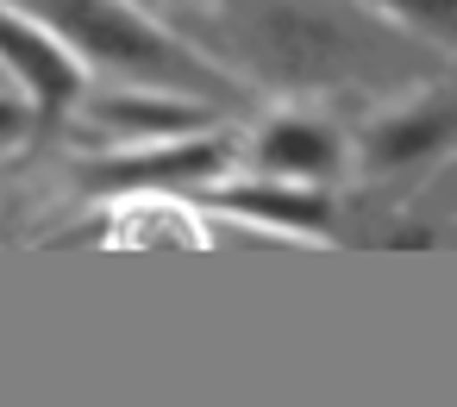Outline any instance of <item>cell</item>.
I'll return each instance as SVG.
<instances>
[{"label":"cell","mask_w":457,"mask_h":407,"mask_svg":"<svg viewBox=\"0 0 457 407\" xmlns=\"http://www.w3.org/2000/svg\"><path fill=\"white\" fill-rule=\"evenodd\" d=\"M238 163L251 176H276V182H320L332 188L351 163L338 126L313 120V113H270L257 132H238Z\"/></svg>","instance_id":"8992f818"},{"label":"cell","mask_w":457,"mask_h":407,"mask_svg":"<svg viewBox=\"0 0 457 407\" xmlns=\"http://www.w3.org/2000/svg\"><path fill=\"white\" fill-rule=\"evenodd\" d=\"M451 126H457L451 95H445V88H426L420 101L382 113V120L357 138V170H363V176H395V170H413V163H426V157H445Z\"/></svg>","instance_id":"52a82bcc"},{"label":"cell","mask_w":457,"mask_h":407,"mask_svg":"<svg viewBox=\"0 0 457 407\" xmlns=\"http://www.w3.org/2000/svg\"><path fill=\"white\" fill-rule=\"evenodd\" d=\"M0 7H13L32 26H45L88 76H101L113 88L182 95V101H201V107H213L226 120L251 95L232 70H220L213 57L182 45L170 26H157L145 7H132V0H0Z\"/></svg>","instance_id":"6da1fadb"},{"label":"cell","mask_w":457,"mask_h":407,"mask_svg":"<svg viewBox=\"0 0 457 407\" xmlns=\"http://www.w3.org/2000/svg\"><path fill=\"white\" fill-rule=\"evenodd\" d=\"M232 170H238V126L220 120L188 138L120 145V151L82 157L76 182H82V195H201Z\"/></svg>","instance_id":"7a4b0ae2"},{"label":"cell","mask_w":457,"mask_h":407,"mask_svg":"<svg viewBox=\"0 0 457 407\" xmlns=\"http://www.w3.org/2000/svg\"><path fill=\"white\" fill-rule=\"evenodd\" d=\"M32 138H38V113H32V101H26L20 88H0V163L20 157Z\"/></svg>","instance_id":"9c48e42d"},{"label":"cell","mask_w":457,"mask_h":407,"mask_svg":"<svg viewBox=\"0 0 457 407\" xmlns=\"http://www.w3.org/2000/svg\"><path fill=\"white\" fill-rule=\"evenodd\" d=\"M195 201L232 213V220H251L263 232H288V238H332L338 232V195L320 188V182H276V176H220L213 188H201Z\"/></svg>","instance_id":"5b68a950"},{"label":"cell","mask_w":457,"mask_h":407,"mask_svg":"<svg viewBox=\"0 0 457 407\" xmlns=\"http://www.w3.org/2000/svg\"><path fill=\"white\" fill-rule=\"evenodd\" d=\"M0 70H7V82L32 101L38 138H51V132L76 113V101H82V88H88V70H82L45 26H32V20L13 13V7H0Z\"/></svg>","instance_id":"3957f363"},{"label":"cell","mask_w":457,"mask_h":407,"mask_svg":"<svg viewBox=\"0 0 457 407\" xmlns=\"http://www.w3.org/2000/svg\"><path fill=\"white\" fill-rule=\"evenodd\" d=\"M88 126V138L101 151H120V145H157V138H188V132H207L220 126L226 113L201 107V101H182V95H151V88H82L76 113Z\"/></svg>","instance_id":"277c9868"},{"label":"cell","mask_w":457,"mask_h":407,"mask_svg":"<svg viewBox=\"0 0 457 407\" xmlns=\"http://www.w3.org/2000/svg\"><path fill=\"white\" fill-rule=\"evenodd\" d=\"M363 7L388 13L395 26H407L426 51H451V32H457V0H363Z\"/></svg>","instance_id":"ba28073f"}]
</instances>
